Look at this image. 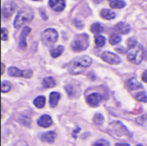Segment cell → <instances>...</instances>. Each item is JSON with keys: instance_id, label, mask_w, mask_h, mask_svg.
<instances>
[{"instance_id": "cell-1", "label": "cell", "mask_w": 147, "mask_h": 146, "mask_svg": "<svg viewBox=\"0 0 147 146\" xmlns=\"http://www.w3.org/2000/svg\"><path fill=\"white\" fill-rule=\"evenodd\" d=\"M145 54L144 47L139 44L134 39H129L127 40V57L129 62L134 65H139L143 61Z\"/></svg>"}, {"instance_id": "cell-16", "label": "cell", "mask_w": 147, "mask_h": 146, "mask_svg": "<svg viewBox=\"0 0 147 146\" xmlns=\"http://www.w3.org/2000/svg\"><path fill=\"white\" fill-rule=\"evenodd\" d=\"M60 97H61V96H60V94L59 92H52L50 94V96H49V103H50V106L52 108H55L58 105Z\"/></svg>"}, {"instance_id": "cell-6", "label": "cell", "mask_w": 147, "mask_h": 146, "mask_svg": "<svg viewBox=\"0 0 147 146\" xmlns=\"http://www.w3.org/2000/svg\"><path fill=\"white\" fill-rule=\"evenodd\" d=\"M16 3L13 1H8L3 4L2 7V16L3 18L9 19L14 14L15 10L16 9Z\"/></svg>"}, {"instance_id": "cell-38", "label": "cell", "mask_w": 147, "mask_h": 146, "mask_svg": "<svg viewBox=\"0 0 147 146\" xmlns=\"http://www.w3.org/2000/svg\"><path fill=\"white\" fill-rule=\"evenodd\" d=\"M137 146H142L141 145H137Z\"/></svg>"}, {"instance_id": "cell-20", "label": "cell", "mask_w": 147, "mask_h": 146, "mask_svg": "<svg viewBox=\"0 0 147 146\" xmlns=\"http://www.w3.org/2000/svg\"><path fill=\"white\" fill-rule=\"evenodd\" d=\"M64 50H65V48L63 46H58L57 47L50 50V54L53 58H58L63 53Z\"/></svg>"}, {"instance_id": "cell-9", "label": "cell", "mask_w": 147, "mask_h": 146, "mask_svg": "<svg viewBox=\"0 0 147 146\" xmlns=\"http://www.w3.org/2000/svg\"><path fill=\"white\" fill-rule=\"evenodd\" d=\"M109 125L112 127L111 129L113 130V132L116 135H118V136H125V135L130 136V133L127 131V129L126 128V126L122 123H121L120 121H115V122H113Z\"/></svg>"}, {"instance_id": "cell-7", "label": "cell", "mask_w": 147, "mask_h": 146, "mask_svg": "<svg viewBox=\"0 0 147 146\" xmlns=\"http://www.w3.org/2000/svg\"><path fill=\"white\" fill-rule=\"evenodd\" d=\"M8 73L10 77H26L30 78L33 76V71L31 70H26V71H21L17 67L11 66L8 69Z\"/></svg>"}, {"instance_id": "cell-3", "label": "cell", "mask_w": 147, "mask_h": 146, "mask_svg": "<svg viewBox=\"0 0 147 146\" xmlns=\"http://www.w3.org/2000/svg\"><path fill=\"white\" fill-rule=\"evenodd\" d=\"M34 13L32 8L30 7L22 8L18 11L14 20V27L16 28H20L23 25L30 22L34 19Z\"/></svg>"}, {"instance_id": "cell-29", "label": "cell", "mask_w": 147, "mask_h": 146, "mask_svg": "<svg viewBox=\"0 0 147 146\" xmlns=\"http://www.w3.org/2000/svg\"><path fill=\"white\" fill-rule=\"evenodd\" d=\"M93 121L96 125H102L103 123V121H104V117L101 114H96L93 117Z\"/></svg>"}, {"instance_id": "cell-31", "label": "cell", "mask_w": 147, "mask_h": 146, "mask_svg": "<svg viewBox=\"0 0 147 146\" xmlns=\"http://www.w3.org/2000/svg\"><path fill=\"white\" fill-rule=\"evenodd\" d=\"M93 146H110V145H109V143L107 140H105V139H100V140L96 141L93 145Z\"/></svg>"}, {"instance_id": "cell-24", "label": "cell", "mask_w": 147, "mask_h": 146, "mask_svg": "<svg viewBox=\"0 0 147 146\" xmlns=\"http://www.w3.org/2000/svg\"><path fill=\"white\" fill-rule=\"evenodd\" d=\"M105 42H106V40L102 35L97 34V35L95 36V43H96L97 47L103 46L105 45Z\"/></svg>"}, {"instance_id": "cell-17", "label": "cell", "mask_w": 147, "mask_h": 146, "mask_svg": "<svg viewBox=\"0 0 147 146\" xmlns=\"http://www.w3.org/2000/svg\"><path fill=\"white\" fill-rule=\"evenodd\" d=\"M100 15L102 18L105 19V20H112L115 17V13L110 9H103L101 10Z\"/></svg>"}, {"instance_id": "cell-12", "label": "cell", "mask_w": 147, "mask_h": 146, "mask_svg": "<svg viewBox=\"0 0 147 146\" xmlns=\"http://www.w3.org/2000/svg\"><path fill=\"white\" fill-rule=\"evenodd\" d=\"M49 6L55 11L59 12L65 8V0H49Z\"/></svg>"}, {"instance_id": "cell-32", "label": "cell", "mask_w": 147, "mask_h": 146, "mask_svg": "<svg viewBox=\"0 0 147 146\" xmlns=\"http://www.w3.org/2000/svg\"><path fill=\"white\" fill-rule=\"evenodd\" d=\"M1 37L3 40H7L9 36H8V30L5 28H2V32H1Z\"/></svg>"}, {"instance_id": "cell-34", "label": "cell", "mask_w": 147, "mask_h": 146, "mask_svg": "<svg viewBox=\"0 0 147 146\" xmlns=\"http://www.w3.org/2000/svg\"><path fill=\"white\" fill-rule=\"evenodd\" d=\"M15 146H29L28 145V143L27 142H25V141H23V140H21V141H18L16 144V145Z\"/></svg>"}, {"instance_id": "cell-21", "label": "cell", "mask_w": 147, "mask_h": 146, "mask_svg": "<svg viewBox=\"0 0 147 146\" xmlns=\"http://www.w3.org/2000/svg\"><path fill=\"white\" fill-rule=\"evenodd\" d=\"M45 104H46V98H45V96H38V97H36V98L34 100V105L36 108H44Z\"/></svg>"}, {"instance_id": "cell-27", "label": "cell", "mask_w": 147, "mask_h": 146, "mask_svg": "<svg viewBox=\"0 0 147 146\" xmlns=\"http://www.w3.org/2000/svg\"><path fill=\"white\" fill-rule=\"evenodd\" d=\"M121 36L118 35V34H111L110 37H109V43H110L111 45H113V46L117 45L118 43L121 42Z\"/></svg>"}, {"instance_id": "cell-19", "label": "cell", "mask_w": 147, "mask_h": 146, "mask_svg": "<svg viewBox=\"0 0 147 146\" xmlns=\"http://www.w3.org/2000/svg\"><path fill=\"white\" fill-rule=\"evenodd\" d=\"M42 85L44 88L46 89H50V88H53L56 85V81L53 77H45L42 81Z\"/></svg>"}, {"instance_id": "cell-22", "label": "cell", "mask_w": 147, "mask_h": 146, "mask_svg": "<svg viewBox=\"0 0 147 146\" xmlns=\"http://www.w3.org/2000/svg\"><path fill=\"white\" fill-rule=\"evenodd\" d=\"M65 90L68 94V96L69 97H75L76 96V94H78V89L71 85V84H69V85H66L65 86Z\"/></svg>"}, {"instance_id": "cell-18", "label": "cell", "mask_w": 147, "mask_h": 146, "mask_svg": "<svg viewBox=\"0 0 147 146\" xmlns=\"http://www.w3.org/2000/svg\"><path fill=\"white\" fill-rule=\"evenodd\" d=\"M127 87L131 90H134V89H142L141 83L137 80L136 77H133V78H131V79L128 80V82H127Z\"/></svg>"}, {"instance_id": "cell-25", "label": "cell", "mask_w": 147, "mask_h": 146, "mask_svg": "<svg viewBox=\"0 0 147 146\" xmlns=\"http://www.w3.org/2000/svg\"><path fill=\"white\" fill-rule=\"evenodd\" d=\"M103 27L100 23H93L90 27V31L94 34H99L103 31Z\"/></svg>"}, {"instance_id": "cell-13", "label": "cell", "mask_w": 147, "mask_h": 146, "mask_svg": "<svg viewBox=\"0 0 147 146\" xmlns=\"http://www.w3.org/2000/svg\"><path fill=\"white\" fill-rule=\"evenodd\" d=\"M115 31L117 34H127L130 30L131 28L128 24L125 23V22H119L115 26Z\"/></svg>"}, {"instance_id": "cell-35", "label": "cell", "mask_w": 147, "mask_h": 146, "mask_svg": "<svg viewBox=\"0 0 147 146\" xmlns=\"http://www.w3.org/2000/svg\"><path fill=\"white\" fill-rule=\"evenodd\" d=\"M142 80L144 83H147V70L145 71L142 74Z\"/></svg>"}, {"instance_id": "cell-5", "label": "cell", "mask_w": 147, "mask_h": 146, "mask_svg": "<svg viewBox=\"0 0 147 146\" xmlns=\"http://www.w3.org/2000/svg\"><path fill=\"white\" fill-rule=\"evenodd\" d=\"M59 38L58 32L53 28H47L43 31L41 34V40L42 43L47 46H51L54 45Z\"/></svg>"}, {"instance_id": "cell-37", "label": "cell", "mask_w": 147, "mask_h": 146, "mask_svg": "<svg viewBox=\"0 0 147 146\" xmlns=\"http://www.w3.org/2000/svg\"><path fill=\"white\" fill-rule=\"evenodd\" d=\"M4 66H5V65H4V64H3V63H2V73H1L2 75H3V72H4V68H5Z\"/></svg>"}, {"instance_id": "cell-8", "label": "cell", "mask_w": 147, "mask_h": 146, "mask_svg": "<svg viewBox=\"0 0 147 146\" xmlns=\"http://www.w3.org/2000/svg\"><path fill=\"white\" fill-rule=\"evenodd\" d=\"M101 58L104 62H106L109 65H117L121 61V58L117 54H115L112 52H108V51L103 52L102 54L101 55Z\"/></svg>"}, {"instance_id": "cell-14", "label": "cell", "mask_w": 147, "mask_h": 146, "mask_svg": "<svg viewBox=\"0 0 147 146\" xmlns=\"http://www.w3.org/2000/svg\"><path fill=\"white\" fill-rule=\"evenodd\" d=\"M40 140L44 143H47V144H53L56 138V133L54 132H47V133H43L42 134H40Z\"/></svg>"}, {"instance_id": "cell-36", "label": "cell", "mask_w": 147, "mask_h": 146, "mask_svg": "<svg viewBox=\"0 0 147 146\" xmlns=\"http://www.w3.org/2000/svg\"><path fill=\"white\" fill-rule=\"evenodd\" d=\"M115 146H131L130 145H128V144H116Z\"/></svg>"}, {"instance_id": "cell-30", "label": "cell", "mask_w": 147, "mask_h": 146, "mask_svg": "<svg viewBox=\"0 0 147 146\" xmlns=\"http://www.w3.org/2000/svg\"><path fill=\"white\" fill-rule=\"evenodd\" d=\"M136 122L140 124L141 126H146L147 124V114H143L142 116L136 119Z\"/></svg>"}, {"instance_id": "cell-4", "label": "cell", "mask_w": 147, "mask_h": 146, "mask_svg": "<svg viewBox=\"0 0 147 146\" xmlns=\"http://www.w3.org/2000/svg\"><path fill=\"white\" fill-rule=\"evenodd\" d=\"M90 45L89 36L86 34H81L76 35L73 41L71 44V47L74 52H82L88 48Z\"/></svg>"}, {"instance_id": "cell-10", "label": "cell", "mask_w": 147, "mask_h": 146, "mask_svg": "<svg viewBox=\"0 0 147 146\" xmlns=\"http://www.w3.org/2000/svg\"><path fill=\"white\" fill-rule=\"evenodd\" d=\"M102 97L99 93H92L86 97V102L90 107L96 108V107L99 106V104L102 101Z\"/></svg>"}, {"instance_id": "cell-39", "label": "cell", "mask_w": 147, "mask_h": 146, "mask_svg": "<svg viewBox=\"0 0 147 146\" xmlns=\"http://www.w3.org/2000/svg\"><path fill=\"white\" fill-rule=\"evenodd\" d=\"M34 1H40V0H34Z\"/></svg>"}, {"instance_id": "cell-11", "label": "cell", "mask_w": 147, "mask_h": 146, "mask_svg": "<svg viewBox=\"0 0 147 146\" xmlns=\"http://www.w3.org/2000/svg\"><path fill=\"white\" fill-rule=\"evenodd\" d=\"M31 32V28L29 27H25L20 35V40H19V48H21L22 50H25L28 46L27 41H26V38L27 36L29 34V33Z\"/></svg>"}, {"instance_id": "cell-28", "label": "cell", "mask_w": 147, "mask_h": 146, "mask_svg": "<svg viewBox=\"0 0 147 146\" xmlns=\"http://www.w3.org/2000/svg\"><path fill=\"white\" fill-rule=\"evenodd\" d=\"M11 83L8 81H3L2 82V85H1V91L2 93H7L9 91H10L11 89Z\"/></svg>"}, {"instance_id": "cell-26", "label": "cell", "mask_w": 147, "mask_h": 146, "mask_svg": "<svg viewBox=\"0 0 147 146\" xmlns=\"http://www.w3.org/2000/svg\"><path fill=\"white\" fill-rule=\"evenodd\" d=\"M134 98L138 102H147V96L145 91H141V92L137 93L134 96Z\"/></svg>"}, {"instance_id": "cell-15", "label": "cell", "mask_w": 147, "mask_h": 146, "mask_svg": "<svg viewBox=\"0 0 147 146\" xmlns=\"http://www.w3.org/2000/svg\"><path fill=\"white\" fill-rule=\"evenodd\" d=\"M37 123L40 126L47 128V127H49L53 125V119L51 118V116H49L47 114H44V115L40 117Z\"/></svg>"}, {"instance_id": "cell-2", "label": "cell", "mask_w": 147, "mask_h": 146, "mask_svg": "<svg viewBox=\"0 0 147 146\" xmlns=\"http://www.w3.org/2000/svg\"><path fill=\"white\" fill-rule=\"evenodd\" d=\"M92 64V59L89 56H80L71 60L68 65V71L71 75H78L84 71Z\"/></svg>"}, {"instance_id": "cell-23", "label": "cell", "mask_w": 147, "mask_h": 146, "mask_svg": "<svg viewBox=\"0 0 147 146\" xmlns=\"http://www.w3.org/2000/svg\"><path fill=\"white\" fill-rule=\"evenodd\" d=\"M109 5L113 9H121L126 6V3L123 0H114L110 2Z\"/></svg>"}, {"instance_id": "cell-33", "label": "cell", "mask_w": 147, "mask_h": 146, "mask_svg": "<svg viewBox=\"0 0 147 146\" xmlns=\"http://www.w3.org/2000/svg\"><path fill=\"white\" fill-rule=\"evenodd\" d=\"M73 23H74V25H75L77 28H82L84 27V24H83L82 22H80L79 21H78V20H73Z\"/></svg>"}]
</instances>
